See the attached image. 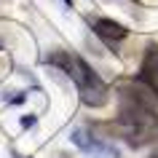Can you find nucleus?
Segmentation results:
<instances>
[{
  "instance_id": "7ed1b4c3",
  "label": "nucleus",
  "mask_w": 158,
  "mask_h": 158,
  "mask_svg": "<svg viewBox=\"0 0 158 158\" xmlns=\"http://www.w3.org/2000/svg\"><path fill=\"white\" fill-rule=\"evenodd\" d=\"M70 139H73L75 148L81 150V153H86L89 158H118V156H121L115 145H110V142L94 137V134L86 131V129H75Z\"/></svg>"
},
{
  "instance_id": "f03ea898",
  "label": "nucleus",
  "mask_w": 158,
  "mask_h": 158,
  "mask_svg": "<svg viewBox=\"0 0 158 158\" xmlns=\"http://www.w3.org/2000/svg\"><path fill=\"white\" fill-rule=\"evenodd\" d=\"M46 64L59 67V70L73 81L75 89H78V94H81V99H83V105H89V107H102V105L110 99L107 83H105L99 75L89 67V62L81 59L78 54H70V51H54V54L46 56Z\"/></svg>"
},
{
  "instance_id": "39448f33",
  "label": "nucleus",
  "mask_w": 158,
  "mask_h": 158,
  "mask_svg": "<svg viewBox=\"0 0 158 158\" xmlns=\"http://www.w3.org/2000/svg\"><path fill=\"white\" fill-rule=\"evenodd\" d=\"M64 3H67V6H73V0H64Z\"/></svg>"
},
{
  "instance_id": "20e7f679",
  "label": "nucleus",
  "mask_w": 158,
  "mask_h": 158,
  "mask_svg": "<svg viewBox=\"0 0 158 158\" xmlns=\"http://www.w3.org/2000/svg\"><path fill=\"white\" fill-rule=\"evenodd\" d=\"M91 30H94V35H97L99 40H105L107 46H115V43H121L126 35H129V30H126L123 24L113 22V19H94Z\"/></svg>"
},
{
  "instance_id": "f257e3e1",
  "label": "nucleus",
  "mask_w": 158,
  "mask_h": 158,
  "mask_svg": "<svg viewBox=\"0 0 158 158\" xmlns=\"http://www.w3.org/2000/svg\"><path fill=\"white\" fill-rule=\"evenodd\" d=\"M148 89L142 86H123L121 89V107H118V123L123 134L134 145L148 142L158 131V113Z\"/></svg>"
}]
</instances>
